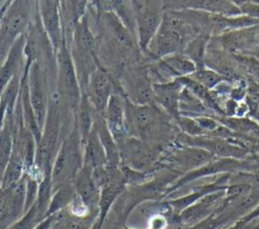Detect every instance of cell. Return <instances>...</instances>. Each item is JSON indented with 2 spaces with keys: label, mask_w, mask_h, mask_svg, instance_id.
<instances>
[{
  "label": "cell",
  "mask_w": 259,
  "mask_h": 229,
  "mask_svg": "<svg viewBox=\"0 0 259 229\" xmlns=\"http://www.w3.org/2000/svg\"><path fill=\"white\" fill-rule=\"evenodd\" d=\"M36 10V0H12L0 24V67L12 45L29 28Z\"/></svg>",
  "instance_id": "obj_1"
},
{
  "label": "cell",
  "mask_w": 259,
  "mask_h": 229,
  "mask_svg": "<svg viewBox=\"0 0 259 229\" xmlns=\"http://www.w3.org/2000/svg\"><path fill=\"white\" fill-rule=\"evenodd\" d=\"M83 166V142L76 121L70 133L62 141L52 166L53 191L70 184Z\"/></svg>",
  "instance_id": "obj_2"
},
{
  "label": "cell",
  "mask_w": 259,
  "mask_h": 229,
  "mask_svg": "<svg viewBox=\"0 0 259 229\" xmlns=\"http://www.w3.org/2000/svg\"><path fill=\"white\" fill-rule=\"evenodd\" d=\"M56 60L57 81L55 91L59 96L61 104L76 114L81 100L82 90L70 48L65 41H63L61 47L56 52Z\"/></svg>",
  "instance_id": "obj_3"
},
{
  "label": "cell",
  "mask_w": 259,
  "mask_h": 229,
  "mask_svg": "<svg viewBox=\"0 0 259 229\" xmlns=\"http://www.w3.org/2000/svg\"><path fill=\"white\" fill-rule=\"evenodd\" d=\"M26 79L28 97L31 108L42 131L52 92L56 90L57 77L50 74L48 69L38 61L30 66L27 73H22ZM42 133V132H41Z\"/></svg>",
  "instance_id": "obj_4"
},
{
  "label": "cell",
  "mask_w": 259,
  "mask_h": 229,
  "mask_svg": "<svg viewBox=\"0 0 259 229\" xmlns=\"http://www.w3.org/2000/svg\"><path fill=\"white\" fill-rule=\"evenodd\" d=\"M121 163L134 170L142 171L151 167L163 146L127 136L118 143Z\"/></svg>",
  "instance_id": "obj_5"
},
{
  "label": "cell",
  "mask_w": 259,
  "mask_h": 229,
  "mask_svg": "<svg viewBox=\"0 0 259 229\" xmlns=\"http://www.w3.org/2000/svg\"><path fill=\"white\" fill-rule=\"evenodd\" d=\"M115 92L123 93L118 81L110 73L98 66L90 75L83 93L87 95L96 113L103 116L107 103Z\"/></svg>",
  "instance_id": "obj_6"
},
{
  "label": "cell",
  "mask_w": 259,
  "mask_h": 229,
  "mask_svg": "<svg viewBox=\"0 0 259 229\" xmlns=\"http://www.w3.org/2000/svg\"><path fill=\"white\" fill-rule=\"evenodd\" d=\"M163 12L162 0H146L143 7L136 13L137 39L144 54L162 23Z\"/></svg>",
  "instance_id": "obj_7"
},
{
  "label": "cell",
  "mask_w": 259,
  "mask_h": 229,
  "mask_svg": "<svg viewBox=\"0 0 259 229\" xmlns=\"http://www.w3.org/2000/svg\"><path fill=\"white\" fill-rule=\"evenodd\" d=\"M185 45L186 42L182 35L162 22L144 55L151 63L173 53L182 52Z\"/></svg>",
  "instance_id": "obj_8"
},
{
  "label": "cell",
  "mask_w": 259,
  "mask_h": 229,
  "mask_svg": "<svg viewBox=\"0 0 259 229\" xmlns=\"http://www.w3.org/2000/svg\"><path fill=\"white\" fill-rule=\"evenodd\" d=\"M36 9L41 25L57 52L64 41L59 0H36Z\"/></svg>",
  "instance_id": "obj_9"
},
{
  "label": "cell",
  "mask_w": 259,
  "mask_h": 229,
  "mask_svg": "<svg viewBox=\"0 0 259 229\" xmlns=\"http://www.w3.org/2000/svg\"><path fill=\"white\" fill-rule=\"evenodd\" d=\"M117 144L128 136L126 128V98L121 92L111 95L102 116Z\"/></svg>",
  "instance_id": "obj_10"
},
{
  "label": "cell",
  "mask_w": 259,
  "mask_h": 229,
  "mask_svg": "<svg viewBox=\"0 0 259 229\" xmlns=\"http://www.w3.org/2000/svg\"><path fill=\"white\" fill-rule=\"evenodd\" d=\"M72 183L77 198L87 208L91 215L98 217L100 188L94 182L92 168L83 164Z\"/></svg>",
  "instance_id": "obj_11"
},
{
  "label": "cell",
  "mask_w": 259,
  "mask_h": 229,
  "mask_svg": "<svg viewBox=\"0 0 259 229\" xmlns=\"http://www.w3.org/2000/svg\"><path fill=\"white\" fill-rule=\"evenodd\" d=\"M183 85L177 79L166 83H153L155 103L175 122L180 117L179 99Z\"/></svg>",
  "instance_id": "obj_12"
},
{
  "label": "cell",
  "mask_w": 259,
  "mask_h": 229,
  "mask_svg": "<svg viewBox=\"0 0 259 229\" xmlns=\"http://www.w3.org/2000/svg\"><path fill=\"white\" fill-rule=\"evenodd\" d=\"M220 46L231 54L244 53L257 44L254 33V26L230 30L221 35L215 36Z\"/></svg>",
  "instance_id": "obj_13"
},
{
  "label": "cell",
  "mask_w": 259,
  "mask_h": 229,
  "mask_svg": "<svg viewBox=\"0 0 259 229\" xmlns=\"http://www.w3.org/2000/svg\"><path fill=\"white\" fill-rule=\"evenodd\" d=\"M25 42V34L18 37L12 45L6 60L0 67V99L6 87L12 78L23 71L24 68V54L23 47Z\"/></svg>",
  "instance_id": "obj_14"
},
{
  "label": "cell",
  "mask_w": 259,
  "mask_h": 229,
  "mask_svg": "<svg viewBox=\"0 0 259 229\" xmlns=\"http://www.w3.org/2000/svg\"><path fill=\"white\" fill-rule=\"evenodd\" d=\"M96 7L115 14L125 27L137 37L136 10L132 0H97Z\"/></svg>",
  "instance_id": "obj_15"
},
{
  "label": "cell",
  "mask_w": 259,
  "mask_h": 229,
  "mask_svg": "<svg viewBox=\"0 0 259 229\" xmlns=\"http://www.w3.org/2000/svg\"><path fill=\"white\" fill-rule=\"evenodd\" d=\"M14 113L15 110L6 113L4 124L0 130V184L13 149Z\"/></svg>",
  "instance_id": "obj_16"
},
{
  "label": "cell",
  "mask_w": 259,
  "mask_h": 229,
  "mask_svg": "<svg viewBox=\"0 0 259 229\" xmlns=\"http://www.w3.org/2000/svg\"><path fill=\"white\" fill-rule=\"evenodd\" d=\"M83 164L92 169L106 165V153L94 127L83 145Z\"/></svg>",
  "instance_id": "obj_17"
},
{
  "label": "cell",
  "mask_w": 259,
  "mask_h": 229,
  "mask_svg": "<svg viewBox=\"0 0 259 229\" xmlns=\"http://www.w3.org/2000/svg\"><path fill=\"white\" fill-rule=\"evenodd\" d=\"M125 187V182L123 180L112 181L100 189V198L98 205V217L96 219V224L101 228L106 215L113 205L115 200L123 193Z\"/></svg>",
  "instance_id": "obj_18"
},
{
  "label": "cell",
  "mask_w": 259,
  "mask_h": 229,
  "mask_svg": "<svg viewBox=\"0 0 259 229\" xmlns=\"http://www.w3.org/2000/svg\"><path fill=\"white\" fill-rule=\"evenodd\" d=\"M213 154L206 149L197 146L188 145L178 149L174 154V159L184 168H195L204 166L212 159Z\"/></svg>",
  "instance_id": "obj_19"
},
{
  "label": "cell",
  "mask_w": 259,
  "mask_h": 229,
  "mask_svg": "<svg viewBox=\"0 0 259 229\" xmlns=\"http://www.w3.org/2000/svg\"><path fill=\"white\" fill-rule=\"evenodd\" d=\"M76 198V192L73 183L63 185L53 191L50 205L47 211V216L56 214L69 207Z\"/></svg>",
  "instance_id": "obj_20"
},
{
  "label": "cell",
  "mask_w": 259,
  "mask_h": 229,
  "mask_svg": "<svg viewBox=\"0 0 259 229\" xmlns=\"http://www.w3.org/2000/svg\"><path fill=\"white\" fill-rule=\"evenodd\" d=\"M24 175H25L24 159L21 156V154L12 150L11 157L4 171V176L1 181L0 187L2 189H6L14 185L15 183H17L19 180H21Z\"/></svg>",
  "instance_id": "obj_21"
},
{
  "label": "cell",
  "mask_w": 259,
  "mask_h": 229,
  "mask_svg": "<svg viewBox=\"0 0 259 229\" xmlns=\"http://www.w3.org/2000/svg\"><path fill=\"white\" fill-rule=\"evenodd\" d=\"M210 37L211 36L205 34L197 35L191 40H189L182 50V53L188 56L196 65L197 69L205 67L204 56Z\"/></svg>",
  "instance_id": "obj_22"
},
{
  "label": "cell",
  "mask_w": 259,
  "mask_h": 229,
  "mask_svg": "<svg viewBox=\"0 0 259 229\" xmlns=\"http://www.w3.org/2000/svg\"><path fill=\"white\" fill-rule=\"evenodd\" d=\"M96 219L95 216H76L64 211L52 229H91Z\"/></svg>",
  "instance_id": "obj_23"
},
{
  "label": "cell",
  "mask_w": 259,
  "mask_h": 229,
  "mask_svg": "<svg viewBox=\"0 0 259 229\" xmlns=\"http://www.w3.org/2000/svg\"><path fill=\"white\" fill-rule=\"evenodd\" d=\"M218 199V196H211L210 198H205L201 203L197 205L184 209L181 214V218L185 222H194L203 218L215 207Z\"/></svg>",
  "instance_id": "obj_24"
},
{
  "label": "cell",
  "mask_w": 259,
  "mask_h": 229,
  "mask_svg": "<svg viewBox=\"0 0 259 229\" xmlns=\"http://www.w3.org/2000/svg\"><path fill=\"white\" fill-rule=\"evenodd\" d=\"M199 84H201L203 87H205L208 90H212L217 85H219L222 81L226 80L222 75L217 73L215 71L203 67L200 69H197L193 74L189 76Z\"/></svg>",
  "instance_id": "obj_25"
},
{
  "label": "cell",
  "mask_w": 259,
  "mask_h": 229,
  "mask_svg": "<svg viewBox=\"0 0 259 229\" xmlns=\"http://www.w3.org/2000/svg\"><path fill=\"white\" fill-rule=\"evenodd\" d=\"M45 217L39 213L36 203L25 214L7 229H34Z\"/></svg>",
  "instance_id": "obj_26"
},
{
  "label": "cell",
  "mask_w": 259,
  "mask_h": 229,
  "mask_svg": "<svg viewBox=\"0 0 259 229\" xmlns=\"http://www.w3.org/2000/svg\"><path fill=\"white\" fill-rule=\"evenodd\" d=\"M39 188V180L32 174H25V212L36 202Z\"/></svg>",
  "instance_id": "obj_27"
},
{
  "label": "cell",
  "mask_w": 259,
  "mask_h": 229,
  "mask_svg": "<svg viewBox=\"0 0 259 229\" xmlns=\"http://www.w3.org/2000/svg\"><path fill=\"white\" fill-rule=\"evenodd\" d=\"M178 127L181 131L188 136H202L205 135V132L198 125L196 120L189 116L180 115L179 119L176 121Z\"/></svg>",
  "instance_id": "obj_28"
},
{
  "label": "cell",
  "mask_w": 259,
  "mask_h": 229,
  "mask_svg": "<svg viewBox=\"0 0 259 229\" xmlns=\"http://www.w3.org/2000/svg\"><path fill=\"white\" fill-rule=\"evenodd\" d=\"M240 10H241L242 14L259 20V3L250 1V2L242 5L240 7Z\"/></svg>",
  "instance_id": "obj_29"
},
{
  "label": "cell",
  "mask_w": 259,
  "mask_h": 229,
  "mask_svg": "<svg viewBox=\"0 0 259 229\" xmlns=\"http://www.w3.org/2000/svg\"><path fill=\"white\" fill-rule=\"evenodd\" d=\"M12 0H6L5 2H3L1 5H0V24H1V21H2V18L5 14V11L7 9V7L9 6V4L11 3Z\"/></svg>",
  "instance_id": "obj_30"
},
{
  "label": "cell",
  "mask_w": 259,
  "mask_h": 229,
  "mask_svg": "<svg viewBox=\"0 0 259 229\" xmlns=\"http://www.w3.org/2000/svg\"><path fill=\"white\" fill-rule=\"evenodd\" d=\"M146 0H132L133 2V5L135 7V10H136V13L143 7L144 3H145Z\"/></svg>",
  "instance_id": "obj_31"
},
{
  "label": "cell",
  "mask_w": 259,
  "mask_h": 229,
  "mask_svg": "<svg viewBox=\"0 0 259 229\" xmlns=\"http://www.w3.org/2000/svg\"><path fill=\"white\" fill-rule=\"evenodd\" d=\"M254 33H255V39L257 44H259V24L254 26Z\"/></svg>",
  "instance_id": "obj_32"
},
{
  "label": "cell",
  "mask_w": 259,
  "mask_h": 229,
  "mask_svg": "<svg viewBox=\"0 0 259 229\" xmlns=\"http://www.w3.org/2000/svg\"><path fill=\"white\" fill-rule=\"evenodd\" d=\"M233 2L240 8L242 5H244V4L248 3V2H250V0H233Z\"/></svg>",
  "instance_id": "obj_33"
},
{
  "label": "cell",
  "mask_w": 259,
  "mask_h": 229,
  "mask_svg": "<svg viewBox=\"0 0 259 229\" xmlns=\"http://www.w3.org/2000/svg\"><path fill=\"white\" fill-rule=\"evenodd\" d=\"M252 2H255V3H259V0H250Z\"/></svg>",
  "instance_id": "obj_34"
},
{
  "label": "cell",
  "mask_w": 259,
  "mask_h": 229,
  "mask_svg": "<svg viewBox=\"0 0 259 229\" xmlns=\"http://www.w3.org/2000/svg\"><path fill=\"white\" fill-rule=\"evenodd\" d=\"M5 1H6V0H0V5H1L3 2H5Z\"/></svg>",
  "instance_id": "obj_35"
},
{
  "label": "cell",
  "mask_w": 259,
  "mask_h": 229,
  "mask_svg": "<svg viewBox=\"0 0 259 229\" xmlns=\"http://www.w3.org/2000/svg\"><path fill=\"white\" fill-rule=\"evenodd\" d=\"M258 143H259V140H258Z\"/></svg>",
  "instance_id": "obj_36"
}]
</instances>
